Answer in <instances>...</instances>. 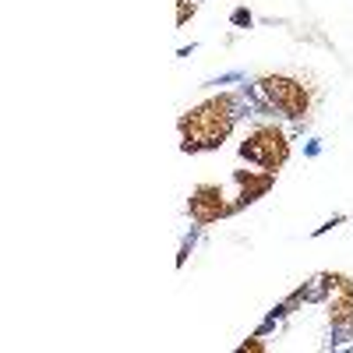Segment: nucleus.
Wrapping results in <instances>:
<instances>
[{
  "label": "nucleus",
  "instance_id": "423d86ee",
  "mask_svg": "<svg viewBox=\"0 0 353 353\" xmlns=\"http://www.w3.org/2000/svg\"><path fill=\"white\" fill-rule=\"evenodd\" d=\"M233 184H237V212L244 209V205H251V201H258L265 191H269L272 184H276V173H269V170H261V173H254V170H237L233 173Z\"/></svg>",
  "mask_w": 353,
  "mask_h": 353
},
{
  "label": "nucleus",
  "instance_id": "f257e3e1",
  "mask_svg": "<svg viewBox=\"0 0 353 353\" xmlns=\"http://www.w3.org/2000/svg\"><path fill=\"white\" fill-rule=\"evenodd\" d=\"M244 99H251V88L244 92H219L212 99H205L198 106H191L181 117V149L184 152H212L230 138V131L237 128L241 113H244Z\"/></svg>",
  "mask_w": 353,
  "mask_h": 353
},
{
  "label": "nucleus",
  "instance_id": "0eeeda50",
  "mask_svg": "<svg viewBox=\"0 0 353 353\" xmlns=\"http://www.w3.org/2000/svg\"><path fill=\"white\" fill-rule=\"evenodd\" d=\"M198 11V0H181V14H176V25H188V18Z\"/></svg>",
  "mask_w": 353,
  "mask_h": 353
},
{
  "label": "nucleus",
  "instance_id": "6e6552de",
  "mask_svg": "<svg viewBox=\"0 0 353 353\" xmlns=\"http://www.w3.org/2000/svg\"><path fill=\"white\" fill-rule=\"evenodd\" d=\"M233 21H237V25H251V14L241 8V11H233Z\"/></svg>",
  "mask_w": 353,
  "mask_h": 353
},
{
  "label": "nucleus",
  "instance_id": "20e7f679",
  "mask_svg": "<svg viewBox=\"0 0 353 353\" xmlns=\"http://www.w3.org/2000/svg\"><path fill=\"white\" fill-rule=\"evenodd\" d=\"M226 198H230V194H226L223 184L205 181V184H198V188L191 191L188 212H191V219H194L198 226H212V223H219V219H226V216L237 212V209H233V201H226Z\"/></svg>",
  "mask_w": 353,
  "mask_h": 353
},
{
  "label": "nucleus",
  "instance_id": "f03ea898",
  "mask_svg": "<svg viewBox=\"0 0 353 353\" xmlns=\"http://www.w3.org/2000/svg\"><path fill=\"white\" fill-rule=\"evenodd\" d=\"M251 92L258 99L261 113H279L286 121H304L311 113V92L301 78H290V74H261Z\"/></svg>",
  "mask_w": 353,
  "mask_h": 353
},
{
  "label": "nucleus",
  "instance_id": "39448f33",
  "mask_svg": "<svg viewBox=\"0 0 353 353\" xmlns=\"http://www.w3.org/2000/svg\"><path fill=\"white\" fill-rule=\"evenodd\" d=\"M325 311H329L332 329H339V332H350V336H353V279H350V276L329 272Z\"/></svg>",
  "mask_w": 353,
  "mask_h": 353
},
{
  "label": "nucleus",
  "instance_id": "7ed1b4c3",
  "mask_svg": "<svg viewBox=\"0 0 353 353\" xmlns=\"http://www.w3.org/2000/svg\"><path fill=\"white\" fill-rule=\"evenodd\" d=\"M241 159L254 163L258 170L279 173L283 163L290 159V138H286V131L276 121H258L248 131V138L241 141Z\"/></svg>",
  "mask_w": 353,
  "mask_h": 353
}]
</instances>
